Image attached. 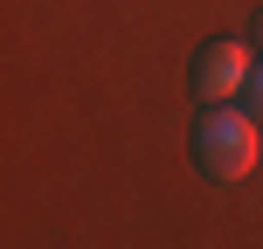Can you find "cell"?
<instances>
[{
	"label": "cell",
	"instance_id": "3957f363",
	"mask_svg": "<svg viewBox=\"0 0 263 249\" xmlns=\"http://www.w3.org/2000/svg\"><path fill=\"white\" fill-rule=\"evenodd\" d=\"M242 97H250V111L263 118V55H256V69H250V90H242Z\"/></svg>",
	"mask_w": 263,
	"mask_h": 249
},
{
	"label": "cell",
	"instance_id": "6da1fadb",
	"mask_svg": "<svg viewBox=\"0 0 263 249\" xmlns=\"http://www.w3.org/2000/svg\"><path fill=\"white\" fill-rule=\"evenodd\" d=\"M263 159V118L256 111H236V104H201V125H194V166L208 180L236 187L250 180Z\"/></svg>",
	"mask_w": 263,
	"mask_h": 249
},
{
	"label": "cell",
	"instance_id": "277c9868",
	"mask_svg": "<svg viewBox=\"0 0 263 249\" xmlns=\"http://www.w3.org/2000/svg\"><path fill=\"white\" fill-rule=\"evenodd\" d=\"M256 42H263V14H256Z\"/></svg>",
	"mask_w": 263,
	"mask_h": 249
},
{
	"label": "cell",
	"instance_id": "7a4b0ae2",
	"mask_svg": "<svg viewBox=\"0 0 263 249\" xmlns=\"http://www.w3.org/2000/svg\"><path fill=\"white\" fill-rule=\"evenodd\" d=\"M250 69H256L250 42H236V35L208 42V49L194 55V97H201V104H229V97L250 90Z\"/></svg>",
	"mask_w": 263,
	"mask_h": 249
}]
</instances>
